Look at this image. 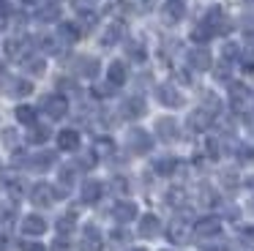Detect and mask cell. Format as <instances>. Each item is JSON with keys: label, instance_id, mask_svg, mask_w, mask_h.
I'll list each match as a JSON object with an SVG mask.
<instances>
[{"label": "cell", "instance_id": "f35d334b", "mask_svg": "<svg viewBox=\"0 0 254 251\" xmlns=\"http://www.w3.org/2000/svg\"><path fill=\"white\" fill-rule=\"evenodd\" d=\"M199 194H202V202H205V205H216V202H219V194H216L210 186H202V188H199Z\"/></svg>", "mask_w": 254, "mask_h": 251}, {"label": "cell", "instance_id": "3957f363", "mask_svg": "<svg viewBox=\"0 0 254 251\" xmlns=\"http://www.w3.org/2000/svg\"><path fill=\"white\" fill-rule=\"evenodd\" d=\"M79 249L82 251H101L104 249V238H101V229L96 224H85L82 235H79Z\"/></svg>", "mask_w": 254, "mask_h": 251}, {"label": "cell", "instance_id": "bcb514c9", "mask_svg": "<svg viewBox=\"0 0 254 251\" xmlns=\"http://www.w3.org/2000/svg\"><path fill=\"white\" fill-rule=\"evenodd\" d=\"M224 58H227V60H230V58H238V47H235V44H227V47H224Z\"/></svg>", "mask_w": 254, "mask_h": 251}, {"label": "cell", "instance_id": "ee69618b", "mask_svg": "<svg viewBox=\"0 0 254 251\" xmlns=\"http://www.w3.org/2000/svg\"><path fill=\"white\" fill-rule=\"evenodd\" d=\"M221 180H224V186H230V188H232V186L238 183V175L232 172V169H224V172H221Z\"/></svg>", "mask_w": 254, "mask_h": 251}, {"label": "cell", "instance_id": "5b68a950", "mask_svg": "<svg viewBox=\"0 0 254 251\" xmlns=\"http://www.w3.org/2000/svg\"><path fill=\"white\" fill-rule=\"evenodd\" d=\"M145 109H148V104H145L142 96H128V98H123V104H121V115H123L126 120L142 118Z\"/></svg>", "mask_w": 254, "mask_h": 251}, {"label": "cell", "instance_id": "836d02e7", "mask_svg": "<svg viewBox=\"0 0 254 251\" xmlns=\"http://www.w3.org/2000/svg\"><path fill=\"white\" fill-rule=\"evenodd\" d=\"M44 68H47L44 58H28V60H25V71H28V74L41 76V74H44Z\"/></svg>", "mask_w": 254, "mask_h": 251}, {"label": "cell", "instance_id": "cb8c5ba5", "mask_svg": "<svg viewBox=\"0 0 254 251\" xmlns=\"http://www.w3.org/2000/svg\"><path fill=\"white\" fill-rule=\"evenodd\" d=\"M50 136H52L50 126H41V123H33V126H30V131H28V142H30V145H44Z\"/></svg>", "mask_w": 254, "mask_h": 251}, {"label": "cell", "instance_id": "7dc6e473", "mask_svg": "<svg viewBox=\"0 0 254 251\" xmlns=\"http://www.w3.org/2000/svg\"><path fill=\"white\" fill-rule=\"evenodd\" d=\"M3 142H6V145H14V142H17V134H14L11 128H8V131H3Z\"/></svg>", "mask_w": 254, "mask_h": 251}, {"label": "cell", "instance_id": "f1b7e54d", "mask_svg": "<svg viewBox=\"0 0 254 251\" xmlns=\"http://www.w3.org/2000/svg\"><path fill=\"white\" fill-rule=\"evenodd\" d=\"M175 167H178V158H172V156H161V158H156V161H153L156 175H172V172H175Z\"/></svg>", "mask_w": 254, "mask_h": 251}, {"label": "cell", "instance_id": "e575fe53", "mask_svg": "<svg viewBox=\"0 0 254 251\" xmlns=\"http://www.w3.org/2000/svg\"><path fill=\"white\" fill-rule=\"evenodd\" d=\"M164 202L170 207H183V202H186V199H183V188H170V191H167V196H164Z\"/></svg>", "mask_w": 254, "mask_h": 251}, {"label": "cell", "instance_id": "30bf717a", "mask_svg": "<svg viewBox=\"0 0 254 251\" xmlns=\"http://www.w3.org/2000/svg\"><path fill=\"white\" fill-rule=\"evenodd\" d=\"M183 16H186V5H183L181 0H167L164 8H161L164 25H178V22H183Z\"/></svg>", "mask_w": 254, "mask_h": 251}, {"label": "cell", "instance_id": "6da1fadb", "mask_svg": "<svg viewBox=\"0 0 254 251\" xmlns=\"http://www.w3.org/2000/svg\"><path fill=\"white\" fill-rule=\"evenodd\" d=\"M41 109H44L52 120H61L68 115V98L63 96V93H50V96H44V101H41Z\"/></svg>", "mask_w": 254, "mask_h": 251}, {"label": "cell", "instance_id": "1f68e13d", "mask_svg": "<svg viewBox=\"0 0 254 251\" xmlns=\"http://www.w3.org/2000/svg\"><path fill=\"white\" fill-rule=\"evenodd\" d=\"M77 227V221H74V213H66V216H61L58 218V235H71V229Z\"/></svg>", "mask_w": 254, "mask_h": 251}, {"label": "cell", "instance_id": "9c48e42d", "mask_svg": "<svg viewBox=\"0 0 254 251\" xmlns=\"http://www.w3.org/2000/svg\"><path fill=\"white\" fill-rule=\"evenodd\" d=\"M230 101L238 112H243L249 107V101H252V90L243 82H230Z\"/></svg>", "mask_w": 254, "mask_h": 251}, {"label": "cell", "instance_id": "7a4b0ae2", "mask_svg": "<svg viewBox=\"0 0 254 251\" xmlns=\"http://www.w3.org/2000/svg\"><path fill=\"white\" fill-rule=\"evenodd\" d=\"M128 150L137 153V156H145V153L153 150V136L145 128H131L128 131Z\"/></svg>", "mask_w": 254, "mask_h": 251}, {"label": "cell", "instance_id": "d4e9b609", "mask_svg": "<svg viewBox=\"0 0 254 251\" xmlns=\"http://www.w3.org/2000/svg\"><path fill=\"white\" fill-rule=\"evenodd\" d=\"M52 164H55V153L50 150H41L36 153L33 158H30V169H36V172H44V169H50Z\"/></svg>", "mask_w": 254, "mask_h": 251}, {"label": "cell", "instance_id": "e0dca14e", "mask_svg": "<svg viewBox=\"0 0 254 251\" xmlns=\"http://www.w3.org/2000/svg\"><path fill=\"white\" fill-rule=\"evenodd\" d=\"M126 79H128L126 63H123V60H112V63L107 65V82H110L112 87H121Z\"/></svg>", "mask_w": 254, "mask_h": 251}, {"label": "cell", "instance_id": "ba28073f", "mask_svg": "<svg viewBox=\"0 0 254 251\" xmlns=\"http://www.w3.org/2000/svg\"><path fill=\"white\" fill-rule=\"evenodd\" d=\"M189 235H191V229H189V221H186V218H172L170 227H167V238H170L175 246L189 243Z\"/></svg>", "mask_w": 254, "mask_h": 251}, {"label": "cell", "instance_id": "d6a6232c", "mask_svg": "<svg viewBox=\"0 0 254 251\" xmlns=\"http://www.w3.org/2000/svg\"><path fill=\"white\" fill-rule=\"evenodd\" d=\"M36 19L39 22H58L61 19V8H58V5H44V8L36 14Z\"/></svg>", "mask_w": 254, "mask_h": 251}, {"label": "cell", "instance_id": "9f6ffc18", "mask_svg": "<svg viewBox=\"0 0 254 251\" xmlns=\"http://www.w3.org/2000/svg\"><path fill=\"white\" fill-rule=\"evenodd\" d=\"M164 251H170V249H164Z\"/></svg>", "mask_w": 254, "mask_h": 251}, {"label": "cell", "instance_id": "c3c4849f", "mask_svg": "<svg viewBox=\"0 0 254 251\" xmlns=\"http://www.w3.org/2000/svg\"><path fill=\"white\" fill-rule=\"evenodd\" d=\"M112 238H115L118 243H123V240H128V235H126V229H115V232H112Z\"/></svg>", "mask_w": 254, "mask_h": 251}, {"label": "cell", "instance_id": "83f0119b", "mask_svg": "<svg viewBox=\"0 0 254 251\" xmlns=\"http://www.w3.org/2000/svg\"><path fill=\"white\" fill-rule=\"evenodd\" d=\"M74 180H77V167H71V164H66V167H61V172H58V183H61V188H71Z\"/></svg>", "mask_w": 254, "mask_h": 251}, {"label": "cell", "instance_id": "ab89813d", "mask_svg": "<svg viewBox=\"0 0 254 251\" xmlns=\"http://www.w3.org/2000/svg\"><path fill=\"white\" fill-rule=\"evenodd\" d=\"M52 251H71V243H68V238H55L52 240Z\"/></svg>", "mask_w": 254, "mask_h": 251}, {"label": "cell", "instance_id": "b9f144b4", "mask_svg": "<svg viewBox=\"0 0 254 251\" xmlns=\"http://www.w3.org/2000/svg\"><path fill=\"white\" fill-rule=\"evenodd\" d=\"M93 164H96V153H85V156H79L77 167H82V169H90Z\"/></svg>", "mask_w": 254, "mask_h": 251}, {"label": "cell", "instance_id": "7bdbcfd3", "mask_svg": "<svg viewBox=\"0 0 254 251\" xmlns=\"http://www.w3.org/2000/svg\"><path fill=\"white\" fill-rule=\"evenodd\" d=\"M112 188H115V194H126V191H128V180L126 178H115V180H112Z\"/></svg>", "mask_w": 254, "mask_h": 251}, {"label": "cell", "instance_id": "f907efd6", "mask_svg": "<svg viewBox=\"0 0 254 251\" xmlns=\"http://www.w3.org/2000/svg\"><path fill=\"white\" fill-rule=\"evenodd\" d=\"M19 3H22V5H39L41 0H19Z\"/></svg>", "mask_w": 254, "mask_h": 251}, {"label": "cell", "instance_id": "d590c367", "mask_svg": "<svg viewBox=\"0 0 254 251\" xmlns=\"http://www.w3.org/2000/svg\"><path fill=\"white\" fill-rule=\"evenodd\" d=\"M202 109H205V112H210V115L216 118V115L221 112V101L213 96V93H208V96H205V104H202Z\"/></svg>", "mask_w": 254, "mask_h": 251}, {"label": "cell", "instance_id": "ffe728a7", "mask_svg": "<svg viewBox=\"0 0 254 251\" xmlns=\"http://www.w3.org/2000/svg\"><path fill=\"white\" fill-rule=\"evenodd\" d=\"M79 36H82V27H79V22H61V25H58V41L74 44Z\"/></svg>", "mask_w": 254, "mask_h": 251}, {"label": "cell", "instance_id": "4316f807", "mask_svg": "<svg viewBox=\"0 0 254 251\" xmlns=\"http://www.w3.org/2000/svg\"><path fill=\"white\" fill-rule=\"evenodd\" d=\"M14 115H17V120H19L22 126H33V123H36V115H39V109L30 107V104H19Z\"/></svg>", "mask_w": 254, "mask_h": 251}, {"label": "cell", "instance_id": "f5cc1de1", "mask_svg": "<svg viewBox=\"0 0 254 251\" xmlns=\"http://www.w3.org/2000/svg\"><path fill=\"white\" fill-rule=\"evenodd\" d=\"M252 210H254V196H252Z\"/></svg>", "mask_w": 254, "mask_h": 251}, {"label": "cell", "instance_id": "60d3db41", "mask_svg": "<svg viewBox=\"0 0 254 251\" xmlns=\"http://www.w3.org/2000/svg\"><path fill=\"white\" fill-rule=\"evenodd\" d=\"M191 38H194V41H199V44H202V41H210V38H213V36H210V30H205V27L199 25L197 30L191 33Z\"/></svg>", "mask_w": 254, "mask_h": 251}, {"label": "cell", "instance_id": "11a10c76", "mask_svg": "<svg viewBox=\"0 0 254 251\" xmlns=\"http://www.w3.org/2000/svg\"><path fill=\"white\" fill-rule=\"evenodd\" d=\"M249 3H254V0H249Z\"/></svg>", "mask_w": 254, "mask_h": 251}, {"label": "cell", "instance_id": "8fae6325", "mask_svg": "<svg viewBox=\"0 0 254 251\" xmlns=\"http://www.w3.org/2000/svg\"><path fill=\"white\" fill-rule=\"evenodd\" d=\"M219 232H221V221L216 216H208V218H199L197 224H194V235L197 238H219Z\"/></svg>", "mask_w": 254, "mask_h": 251}, {"label": "cell", "instance_id": "f6af8a7d", "mask_svg": "<svg viewBox=\"0 0 254 251\" xmlns=\"http://www.w3.org/2000/svg\"><path fill=\"white\" fill-rule=\"evenodd\" d=\"M208 156L210 158H219V142H216V139H208Z\"/></svg>", "mask_w": 254, "mask_h": 251}, {"label": "cell", "instance_id": "7c38bea8", "mask_svg": "<svg viewBox=\"0 0 254 251\" xmlns=\"http://www.w3.org/2000/svg\"><path fill=\"white\" fill-rule=\"evenodd\" d=\"M47 229H50V224H47L44 216H39V213H30V216L22 218V232L30 235V238H39V235H44Z\"/></svg>", "mask_w": 254, "mask_h": 251}, {"label": "cell", "instance_id": "2e32d148", "mask_svg": "<svg viewBox=\"0 0 254 251\" xmlns=\"http://www.w3.org/2000/svg\"><path fill=\"white\" fill-rule=\"evenodd\" d=\"M101 194H104V183H101V180H85L82 188H79V196H82L85 205H93V202H99Z\"/></svg>", "mask_w": 254, "mask_h": 251}, {"label": "cell", "instance_id": "f546056e", "mask_svg": "<svg viewBox=\"0 0 254 251\" xmlns=\"http://www.w3.org/2000/svg\"><path fill=\"white\" fill-rule=\"evenodd\" d=\"M126 52H128V58L137 60V63H142L145 55H148V52H145V44L142 41H134V38H131V41H126Z\"/></svg>", "mask_w": 254, "mask_h": 251}, {"label": "cell", "instance_id": "d6986e66", "mask_svg": "<svg viewBox=\"0 0 254 251\" xmlns=\"http://www.w3.org/2000/svg\"><path fill=\"white\" fill-rule=\"evenodd\" d=\"M74 71H77L79 76H96L99 74V60L96 58H90V55H79L77 60H74Z\"/></svg>", "mask_w": 254, "mask_h": 251}, {"label": "cell", "instance_id": "816d5d0a", "mask_svg": "<svg viewBox=\"0 0 254 251\" xmlns=\"http://www.w3.org/2000/svg\"><path fill=\"white\" fill-rule=\"evenodd\" d=\"M126 251H148V249H137V246H131V249H126Z\"/></svg>", "mask_w": 254, "mask_h": 251}, {"label": "cell", "instance_id": "277c9868", "mask_svg": "<svg viewBox=\"0 0 254 251\" xmlns=\"http://www.w3.org/2000/svg\"><path fill=\"white\" fill-rule=\"evenodd\" d=\"M202 27H205V30H210V36H216V33H227L230 22H227L224 11H221L219 5H210L208 14H205V19H202Z\"/></svg>", "mask_w": 254, "mask_h": 251}, {"label": "cell", "instance_id": "8d00e7d4", "mask_svg": "<svg viewBox=\"0 0 254 251\" xmlns=\"http://www.w3.org/2000/svg\"><path fill=\"white\" fill-rule=\"evenodd\" d=\"M112 150H115V145H112L110 136H101V139H96V153H101V156H110Z\"/></svg>", "mask_w": 254, "mask_h": 251}, {"label": "cell", "instance_id": "4fadbf2b", "mask_svg": "<svg viewBox=\"0 0 254 251\" xmlns=\"http://www.w3.org/2000/svg\"><path fill=\"white\" fill-rule=\"evenodd\" d=\"M112 218H115L118 224L134 221V218H137V205H134V202H128V199L115 202V205H112Z\"/></svg>", "mask_w": 254, "mask_h": 251}, {"label": "cell", "instance_id": "681fc988", "mask_svg": "<svg viewBox=\"0 0 254 251\" xmlns=\"http://www.w3.org/2000/svg\"><path fill=\"white\" fill-rule=\"evenodd\" d=\"M243 71H246L249 76H254V63H252V60H249V63H243Z\"/></svg>", "mask_w": 254, "mask_h": 251}, {"label": "cell", "instance_id": "4dcf8cb0", "mask_svg": "<svg viewBox=\"0 0 254 251\" xmlns=\"http://www.w3.org/2000/svg\"><path fill=\"white\" fill-rule=\"evenodd\" d=\"M25 38H8L6 41V55L8 58H22V52H25Z\"/></svg>", "mask_w": 254, "mask_h": 251}, {"label": "cell", "instance_id": "74e56055", "mask_svg": "<svg viewBox=\"0 0 254 251\" xmlns=\"http://www.w3.org/2000/svg\"><path fill=\"white\" fill-rule=\"evenodd\" d=\"M79 22H82V27L88 30V27L96 25V14L90 8H79Z\"/></svg>", "mask_w": 254, "mask_h": 251}, {"label": "cell", "instance_id": "9a60e30c", "mask_svg": "<svg viewBox=\"0 0 254 251\" xmlns=\"http://www.w3.org/2000/svg\"><path fill=\"white\" fill-rule=\"evenodd\" d=\"M58 150H63V153L79 150V131H77V128H63V131H58Z\"/></svg>", "mask_w": 254, "mask_h": 251}, {"label": "cell", "instance_id": "44dd1931", "mask_svg": "<svg viewBox=\"0 0 254 251\" xmlns=\"http://www.w3.org/2000/svg\"><path fill=\"white\" fill-rule=\"evenodd\" d=\"M210 123H213V115L205 112L202 107L194 109V112L189 115V128H191V131H208V128H210Z\"/></svg>", "mask_w": 254, "mask_h": 251}, {"label": "cell", "instance_id": "ac0fdd59", "mask_svg": "<svg viewBox=\"0 0 254 251\" xmlns=\"http://www.w3.org/2000/svg\"><path fill=\"white\" fill-rule=\"evenodd\" d=\"M189 65H191V68H197V71H208L210 65H213L210 49H205V47L191 49V52H189Z\"/></svg>", "mask_w": 254, "mask_h": 251}, {"label": "cell", "instance_id": "52a82bcc", "mask_svg": "<svg viewBox=\"0 0 254 251\" xmlns=\"http://www.w3.org/2000/svg\"><path fill=\"white\" fill-rule=\"evenodd\" d=\"M156 96H159V101L164 104L167 109L183 107V96H181V90H178L175 85H159L156 87Z\"/></svg>", "mask_w": 254, "mask_h": 251}, {"label": "cell", "instance_id": "8992f818", "mask_svg": "<svg viewBox=\"0 0 254 251\" xmlns=\"http://www.w3.org/2000/svg\"><path fill=\"white\" fill-rule=\"evenodd\" d=\"M30 202L39 207H50L52 202H55V186L50 183H36L33 188H30Z\"/></svg>", "mask_w": 254, "mask_h": 251}, {"label": "cell", "instance_id": "db71d44e", "mask_svg": "<svg viewBox=\"0 0 254 251\" xmlns=\"http://www.w3.org/2000/svg\"><path fill=\"white\" fill-rule=\"evenodd\" d=\"M0 251H6V249H3V246H0Z\"/></svg>", "mask_w": 254, "mask_h": 251}, {"label": "cell", "instance_id": "5bb4252c", "mask_svg": "<svg viewBox=\"0 0 254 251\" xmlns=\"http://www.w3.org/2000/svg\"><path fill=\"white\" fill-rule=\"evenodd\" d=\"M156 134H159V139H164V142H175L178 136H181L178 120L175 118H159L156 120Z\"/></svg>", "mask_w": 254, "mask_h": 251}, {"label": "cell", "instance_id": "603a6c76", "mask_svg": "<svg viewBox=\"0 0 254 251\" xmlns=\"http://www.w3.org/2000/svg\"><path fill=\"white\" fill-rule=\"evenodd\" d=\"M8 96H14V98H25V96H30L33 93V85H30L28 79H22V76H14V79H8Z\"/></svg>", "mask_w": 254, "mask_h": 251}, {"label": "cell", "instance_id": "484cf974", "mask_svg": "<svg viewBox=\"0 0 254 251\" xmlns=\"http://www.w3.org/2000/svg\"><path fill=\"white\" fill-rule=\"evenodd\" d=\"M121 38H123V25L121 22H112V25L101 33V44H104V47H112V44H118Z\"/></svg>", "mask_w": 254, "mask_h": 251}, {"label": "cell", "instance_id": "7402d4cb", "mask_svg": "<svg viewBox=\"0 0 254 251\" xmlns=\"http://www.w3.org/2000/svg\"><path fill=\"white\" fill-rule=\"evenodd\" d=\"M139 235H142V238H159V235H161V221H159V216L148 213V216L139 218Z\"/></svg>", "mask_w": 254, "mask_h": 251}]
</instances>
